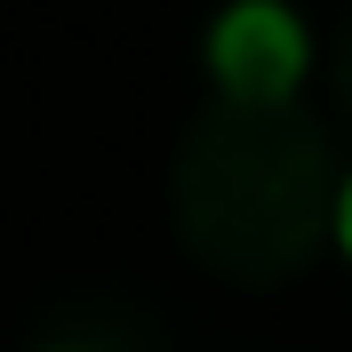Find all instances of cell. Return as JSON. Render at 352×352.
<instances>
[{
    "mask_svg": "<svg viewBox=\"0 0 352 352\" xmlns=\"http://www.w3.org/2000/svg\"><path fill=\"white\" fill-rule=\"evenodd\" d=\"M336 104H344V120H352V16H344V32H336Z\"/></svg>",
    "mask_w": 352,
    "mask_h": 352,
    "instance_id": "3957f363",
    "label": "cell"
},
{
    "mask_svg": "<svg viewBox=\"0 0 352 352\" xmlns=\"http://www.w3.org/2000/svg\"><path fill=\"white\" fill-rule=\"evenodd\" d=\"M336 241H344V256H352V176H344V200H336Z\"/></svg>",
    "mask_w": 352,
    "mask_h": 352,
    "instance_id": "277c9868",
    "label": "cell"
},
{
    "mask_svg": "<svg viewBox=\"0 0 352 352\" xmlns=\"http://www.w3.org/2000/svg\"><path fill=\"white\" fill-rule=\"evenodd\" d=\"M41 352H96V344H41Z\"/></svg>",
    "mask_w": 352,
    "mask_h": 352,
    "instance_id": "5b68a950",
    "label": "cell"
},
{
    "mask_svg": "<svg viewBox=\"0 0 352 352\" xmlns=\"http://www.w3.org/2000/svg\"><path fill=\"white\" fill-rule=\"evenodd\" d=\"M168 200L192 264L241 288H272L329 248L344 176H336L329 129L305 104L217 96L176 144Z\"/></svg>",
    "mask_w": 352,
    "mask_h": 352,
    "instance_id": "6da1fadb",
    "label": "cell"
},
{
    "mask_svg": "<svg viewBox=\"0 0 352 352\" xmlns=\"http://www.w3.org/2000/svg\"><path fill=\"white\" fill-rule=\"evenodd\" d=\"M305 65H312V41L296 24V8H280V0H232L208 24V80H217V96L296 104Z\"/></svg>",
    "mask_w": 352,
    "mask_h": 352,
    "instance_id": "7a4b0ae2",
    "label": "cell"
}]
</instances>
